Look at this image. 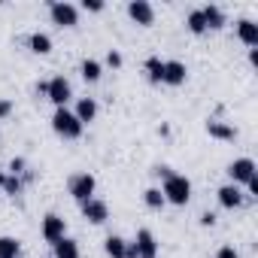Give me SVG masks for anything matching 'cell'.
<instances>
[{
  "mask_svg": "<svg viewBox=\"0 0 258 258\" xmlns=\"http://www.w3.org/2000/svg\"><path fill=\"white\" fill-rule=\"evenodd\" d=\"M161 195H164V204H173V207H185V204L191 201V182H188L182 173H170V176H164Z\"/></svg>",
  "mask_w": 258,
  "mask_h": 258,
  "instance_id": "obj_1",
  "label": "cell"
},
{
  "mask_svg": "<svg viewBox=\"0 0 258 258\" xmlns=\"http://www.w3.org/2000/svg\"><path fill=\"white\" fill-rule=\"evenodd\" d=\"M52 131H55L58 137H64V140H76V137H82V124H79V118H76L67 106H61V109H55V115H52Z\"/></svg>",
  "mask_w": 258,
  "mask_h": 258,
  "instance_id": "obj_2",
  "label": "cell"
},
{
  "mask_svg": "<svg viewBox=\"0 0 258 258\" xmlns=\"http://www.w3.org/2000/svg\"><path fill=\"white\" fill-rule=\"evenodd\" d=\"M49 16L58 28H76L79 25V10L73 4H67V0H52L49 4Z\"/></svg>",
  "mask_w": 258,
  "mask_h": 258,
  "instance_id": "obj_3",
  "label": "cell"
},
{
  "mask_svg": "<svg viewBox=\"0 0 258 258\" xmlns=\"http://www.w3.org/2000/svg\"><path fill=\"white\" fill-rule=\"evenodd\" d=\"M94 188H97V179H94L91 173H73L70 182H67V191H70L79 204L88 201V198H94Z\"/></svg>",
  "mask_w": 258,
  "mask_h": 258,
  "instance_id": "obj_4",
  "label": "cell"
},
{
  "mask_svg": "<svg viewBox=\"0 0 258 258\" xmlns=\"http://www.w3.org/2000/svg\"><path fill=\"white\" fill-rule=\"evenodd\" d=\"M46 97L61 109V106H67V100L73 97V88H70V82H67L64 76H52V79L46 82Z\"/></svg>",
  "mask_w": 258,
  "mask_h": 258,
  "instance_id": "obj_5",
  "label": "cell"
},
{
  "mask_svg": "<svg viewBox=\"0 0 258 258\" xmlns=\"http://www.w3.org/2000/svg\"><path fill=\"white\" fill-rule=\"evenodd\" d=\"M228 176H231V185H246L252 176H255V161L252 158H237L228 164Z\"/></svg>",
  "mask_w": 258,
  "mask_h": 258,
  "instance_id": "obj_6",
  "label": "cell"
},
{
  "mask_svg": "<svg viewBox=\"0 0 258 258\" xmlns=\"http://www.w3.org/2000/svg\"><path fill=\"white\" fill-rule=\"evenodd\" d=\"M61 237H67V222H64L58 213H49V216L43 219V240L55 246Z\"/></svg>",
  "mask_w": 258,
  "mask_h": 258,
  "instance_id": "obj_7",
  "label": "cell"
},
{
  "mask_svg": "<svg viewBox=\"0 0 258 258\" xmlns=\"http://www.w3.org/2000/svg\"><path fill=\"white\" fill-rule=\"evenodd\" d=\"M134 249H137V258H158V240L149 228H140L137 237H134Z\"/></svg>",
  "mask_w": 258,
  "mask_h": 258,
  "instance_id": "obj_8",
  "label": "cell"
},
{
  "mask_svg": "<svg viewBox=\"0 0 258 258\" xmlns=\"http://www.w3.org/2000/svg\"><path fill=\"white\" fill-rule=\"evenodd\" d=\"M79 207H82V216H85L91 225H103V222L109 219V207H106L100 198H88V201H82Z\"/></svg>",
  "mask_w": 258,
  "mask_h": 258,
  "instance_id": "obj_9",
  "label": "cell"
},
{
  "mask_svg": "<svg viewBox=\"0 0 258 258\" xmlns=\"http://www.w3.org/2000/svg\"><path fill=\"white\" fill-rule=\"evenodd\" d=\"M127 16H131L137 25H143V28H149L155 22V10H152L149 0H131V4H127Z\"/></svg>",
  "mask_w": 258,
  "mask_h": 258,
  "instance_id": "obj_10",
  "label": "cell"
},
{
  "mask_svg": "<svg viewBox=\"0 0 258 258\" xmlns=\"http://www.w3.org/2000/svg\"><path fill=\"white\" fill-rule=\"evenodd\" d=\"M185 79H188V67L182 61H164V76H161L164 85H182Z\"/></svg>",
  "mask_w": 258,
  "mask_h": 258,
  "instance_id": "obj_11",
  "label": "cell"
},
{
  "mask_svg": "<svg viewBox=\"0 0 258 258\" xmlns=\"http://www.w3.org/2000/svg\"><path fill=\"white\" fill-rule=\"evenodd\" d=\"M216 195H219V204H222L225 210H237V207H243V198H246V195L240 191V185H231V182L222 185Z\"/></svg>",
  "mask_w": 258,
  "mask_h": 258,
  "instance_id": "obj_12",
  "label": "cell"
},
{
  "mask_svg": "<svg viewBox=\"0 0 258 258\" xmlns=\"http://www.w3.org/2000/svg\"><path fill=\"white\" fill-rule=\"evenodd\" d=\"M237 37H240V43H246L249 49H255L258 46V25L252 19H240L237 22Z\"/></svg>",
  "mask_w": 258,
  "mask_h": 258,
  "instance_id": "obj_13",
  "label": "cell"
},
{
  "mask_svg": "<svg viewBox=\"0 0 258 258\" xmlns=\"http://www.w3.org/2000/svg\"><path fill=\"white\" fill-rule=\"evenodd\" d=\"M76 118H79V124L85 127L88 121H94L97 118V100L94 97H82L79 103H76V112H73Z\"/></svg>",
  "mask_w": 258,
  "mask_h": 258,
  "instance_id": "obj_14",
  "label": "cell"
},
{
  "mask_svg": "<svg viewBox=\"0 0 258 258\" xmlns=\"http://www.w3.org/2000/svg\"><path fill=\"white\" fill-rule=\"evenodd\" d=\"M207 134L216 137V140H234V137H237V127H231V124H225V121H219V118H210V121H207Z\"/></svg>",
  "mask_w": 258,
  "mask_h": 258,
  "instance_id": "obj_15",
  "label": "cell"
},
{
  "mask_svg": "<svg viewBox=\"0 0 258 258\" xmlns=\"http://www.w3.org/2000/svg\"><path fill=\"white\" fill-rule=\"evenodd\" d=\"M52 255L55 258H79V243L73 237H61L55 246H52Z\"/></svg>",
  "mask_w": 258,
  "mask_h": 258,
  "instance_id": "obj_16",
  "label": "cell"
},
{
  "mask_svg": "<svg viewBox=\"0 0 258 258\" xmlns=\"http://www.w3.org/2000/svg\"><path fill=\"white\" fill-rule=\"evenodd\" d=\"M103 252H106L109 258H127V240H121V237L109 234V237L103 240Z\"/></svg>",
  "mask_w": 258,
  "mask_h": 258,
  "instance_id": "obj_17",
  "label": "cell"
},
{
  "mask_svg": "<svg viewBox=\"0 0 258 258\" xmlns=\"http://www.w3.org/2000/svg\"><path fill=\"white\" fill-rule=\"evenodd\" d=\"M28 46H31V52H37V55H49V52H52V37L43 34V31H37V34H31Z\"/></svg>",
  "mask_w": 258,
  "mask_h": 258,
  "instance_id": "obj_18",
  "label": "cell"
},
{
  "mask_svg": "<svg viewBox=\"0 0 258 258\" xmlns=\"http://www.w3.org/2000/svg\"><path fill=\"white\" fill-rule=\"evenodd\" d=\"M201 13H204V22H207V31H210V28H213V31H219V28L225 25V13H222L219 7H204Z\"/></svg>",
  "mask_w": 258,
  "mask_h": 258,
  "instance_id": "obj_19",
  "label": "cell"
},
{
  "mask_svg": "<svg viewBox=\"0 0 258 258\" xmlns=\"http://www.w3.org/2000/svg\"><path fill=\"white\" fill-rule=\"evenodd\" d=\"M79 73H82V79H85V82H97L103 70H100V61H94V58H85V61L79 64Z\"/></svg>",
  "mask_w": 258,
  "mask_h": 258,
  "instance_id": "obj_20",
  "label": "cell"
},
{
  "mask_svg": "<svg viewBox=\"0 0 258 258\" xmlns=\"http://www.w3.org/2000/svg\"><path fill=\"white\" fill-rule=\"evenodd\" d=\"M22 243L16 237H0V258H19Z\"/></svg>",
  "mask_w": 258,
  "mask_h": 258,
  "instance_id": "obj_21",
  "label": "cell"
},
{
  "mask_svg": "<svg viewBox=\"0 0 258 258\" xmlns=\"http://www.w3.org/2000/svg\"><path fill=\"white\" fill-rule=\"evenodd\" d=\"M185 28H188L191 34H207V22H204V13H201V10H191V13L185 16Z\"/></svg>",
  "mask_w": 258,
  "mask_h": 258,
  "instance_id": "obj_22",
  "label": "cell"
},
{
  "mask_svg": "<svg viewBox=\"0 0 258 258\" xmlns=\"http://www.w3.org/2000/svg\"><path fill=\"white\" fill-rule=\"evenodd\" d=\"M146 73H149V79H152V82H161V76H164V61H161L158 55L146 58Z\"/></svg>",
  "mask_w": 258,
  "mask_h": 258,
  "instance_id": "obj_23",
  "label": "cell"
},
{
  "mask_svg": "<svg viewBox=\"0 0 258 258\" xmlns=\"http://www.w3.org/2000/svg\"><path fill=\"white\" fill-rule=\"evenodd\" d=\"M143 201H146L149 210H161V207H164V195H161V188H146V191H143Z\"/></svg>",
  "mask_w": 258,
  "mask_h": 258,
  "instance_id": "obj_24",
  "label": "cell"
},
{
  "mask_svg": "<svg viewBox=\"0 0 258 258\" xmlns=\"http://www.w3.org/2000/svg\"><path fill=\"white\" fill-rule=\"evenodd\" d=\"M4 195H10V198L22 195V179H19V176H7V179H4Z\"/></svg>",
  "mask_w": 258,
  "mask_h": 258,
  "instance_id": "obj_25",
  "label": "cell"
},
{
  "mask_svg": "<svg viewBox=\"0 0 258 258\" xmlns=\"http://www.w3.org/2000/svg\"><path fill=\"white\" fill-rule=\"evenodd\" d=\"M82 10H88V13H100V10H103V0H82Z\"/></svg>",
  "mask_w": 258,
  "mask_h": 258,
  "instance_id": "obj_26",
  "label": "cell"
},
{
  "mask_svg": "<svg viewBox=\"0 0 258 258\" xmlns=\"http://www.w3.org/2000/svg\"><path fill=\"white\" fill-rule=\"evenodd\" d=\"M25 167H28V161H25V158H13V164H10V170H13V176H19V173H25Z\"/></svg>",
  "mask_w": 258,
  "mask_h": 258,
  "instance_id": "obj_27",
  "label": "cell"
},
{
  "mask_svg": "<svg viewBox=\"0 0 258 258\" xmlns=\"http://www.w3.org/2000/svg\"><path fill=\"white\" fill-rule=\"evenodd\" d=\"M216 258H240V255H237V249H234V246H222V249L216 252Z\"/></svg>",
  "mask_w": 258,
  "mask_h": 258,
  "instance_id": "obj_28",
  "label": "cell"
},
{
  "mask_svg": "<svg viewBox=\"0 0 258 258\" xmlns=\"http://www.w3.org/2000/svg\"><path fill=\"white\" fill-rule=\"evenodd\" d=\"M106 64H109V67H121V55L109 49V52H106Z\"/></svg>",
  "mask_w": 258,
  "mask_h": 258,
  "instance_id": "obj_29",
  "label": "cell"
},
{
  "mask_svg": "<svg viewBox=\"0 0 258 258\" xmlns=\"http://www.w3.org/2000/svg\"><path fill=\"white\" fill-rule=\"evenodd\" d=\"M246 188H249V195H252V198H258V173L246 182Z\"/></svg>",
  "mask_w": 258,
  "mask_h": 258,
  "instance_id": "obj_30",
  "label": "cell"
},
{
  "mask_svg": "<svg viewBox=\"0 0 258 258\" xmlns=\"http://www.w3.org/2000/svg\"><path fill=\"white\" fill-rule=\"evenodd\" d=\"M13 112V100H0V118H7Z\"/></svg>",
  "mask_w": 258,
  "mask_h": 258,
  "instance_id": "obj_31",
  "label": "cell"
},
{
  "mask_svg": "<svg viewBox=\"0 0 258 258\" xmlns=\"http://www.w3.org/2000/svg\"><path fill=\"white\" fill-rule=\"evenodd\" d=\"M201 225L213 228V225H216V216H213V213H204V216H201Z\"/></svg>",
  "mask_w": 258,
  "mask_h": 258,
  "instance_id": "obj_32",
  "label": "cell"
},
{
  "mask_svg": "<svg viewBox=\"0 0 258 258\" xmlns=\"http://www.w3.org/2000/svg\"><path fill=\"white\" fill-rule=\"evenodd\" d=\"M4 179H7V173H4V167H0V195H4Z\"/></svg>",
  "mask_w": 258,
  "mask_h": 258,
  "instance_id": "obj_33",
  "label": "cell"
}]
</instances>
